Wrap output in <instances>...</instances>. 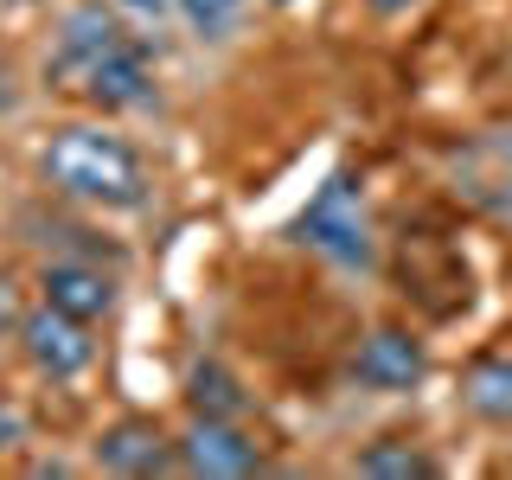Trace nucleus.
I'll use <instances>...</instances> for the list:
<instances>
[{"mask_svg":"<svg viewBox=\"0 0 512 480\" xmlns=\"http://www.w3.org/2000/svg\"><path fill=\"white\" fill-rule=\"evenodd\" d=\"M13 320V301H7V282H0V327H7Z\"/></svg>","mask_w":512,"mask_h":480,"instance_id":"17","label":"nucleus"},{"mask_svg":"<svg viewBox=\"0 0 512 480\" xmlns=\"http://www.w3.org/2000/svg\"><path fill=\"white\" fill-rule=\"evenodd\" d=\"M468 410L487 423H512V359H487L468 372Z\"/></svg>","mask_w":512,"mask_h":480,"instance_id":"11","label":"nucleus"},{"mask_svg":"<svg viewBox=\"0 0 512 480\" xmlns=\"http://www.w3.org/2000/svg\"><path fill=\"white\" fill-rule=\"evenodd\" d=\"M45 173H52L58 192L90 205H109V212H128V205L148 199V167L128 141L103 135V128H58L52 148H45Z\"/></svg>","mask_w":512,"mask_h":480,"instance_id":"1","label":"nucleus"},{"mask_svg":"<svg viewBox=\"0 0 512 480\" xmlns=\"http://www.w3.org/2000/svg\"><path fill=\"white\" fill-rule=\"evenodd\" d=\"M13 442H20V416H13V410H0V455H7Z\"/></svg>","mask_w":512,"mask_h":480,"instance_id":"15","label":"nucleus"},{"mask_svg":"<svg viewBox=\"0 0 512 480\" xmlns=\"http://www.w3.org/2000/svg\"><path fill=\"white\" fill-rule=\"evenodd\" d=\"M180 461L192 474H212V480H237V474H256L263 468V448H256L231 416H199L192 436L180 442Z\"/></svg>","mask_w":512,"mask_h":480,"instance_id":"4","label":"nucleus"},{"mask_svg":"<svg viewBox=\"0 0 512 480\" xmlns=\"http://www.w3.org/2000/svg\"><path fill=\"white\" fill-rule=\"evenodd\" d=\"M45 301L77 320H96L109 314V301H116V288H109L103 269H84V263H52L45 269Z\"/></svg>","mask_w":512,"mask_h":480,"instance_id":"10","label":"nucleus"},{"mask_svg":"<svg viewBox=\"0 0 512 480\" xmlns=\"http://www.w3.org/2000/svg\"><path fill=\"white\" fill-rule=\"evenodd\" d=\"M128 39V32H116V20H109L103 7H77L71 20H64V45H58V77H71V84H84V71L103 52H116V45Z\"/></svg>","mask_w":512,"mask_h":480,"instance_id":"8","label":"nucleus"},{"mask_svg":"<svg viewBox=\"0 0 512 480\" xmlns=\"http://www.w3.org/2000/svg\"><path fill=\"white\" fill-rule=\"evenodd\" d=\"M77 90H84L96 109H135V103L154 96V64H148V52H141L135 39H122L116 52H103L90 64Z\"/></svg>","mask_w":512,"mask_h":480,"instance_id":"5","label":"nucleus"},{"mask_svg":"<svg viewBox=\"0 0 512 480\" xmlns=\"http://www.w3.org/2000/svg\"><path fill=\"white\" fill-rule=\"evenodd\" d=\"M359 474H372V480H423V474H436V461H429L423 448H410V442H378V448L359 455Z\"/></svg>","mask_w":512,"mask_h":480,"instance_id":"12","label":"nucleus"},{"mask_svg":"<svg viewBox=\"0 0 512 480\" xmlns=\"http://www.w3.org/2000/svg\"><path fill=\"white\" fill-rule=\"evenodd\" d=\"M378 13H404V7H416V0H372Z\"/></svg>","mask_w":512,"mask_h":480,"instance_id":"16","label":"nucleus"},{"mask_svg":"<svg viewBox=\"0 0 512 480\" xmlns=\"http://www.w3.org/2000/svg\"><path fill=\"white\" fill-rule=\"evenodd\" d=\"M192 410L199 416H237L244 410V391H237V378L224 365H199L192 372Z\"/></svg>","mask_w":512,"mask_h":480,"instance_id":"13","label":"nucleus"},{"mask_svg":"<svg viewBox=\"0 0 512 480\" xmlns=\"http://www.w3.org/2000/svg\"><path fill=\"white\" fill-rule=\"evenodd\" d=\"M455 180L474 205L487 212H512V135H487L455 160Z\"/></svg>","mask_w":512,"mask_h":480,"instance_id":"6","label":"nucleus"},{"mask_svg":"<svg viewBox=\"0 0 512 480\" xmlns=\"http://www.w3.org/2000/svg\"><path fill=\"white\" fill-rule=\"evenodd\" d=\"M20 340H26V359L39 365L45 378H77L84 365L96 359V340H90V320H77V314H64L45 301L39 314H26L20 320Z\"/></svg>","mask_w":512,"mask_h":480,"instance_id":"3","label":"nucleus"},{"mask_svg":"<svg viewBox=\"0 0 512 480\" xmlns=\"http://www.w3.org/2000/svg\"><path fill=\"white\" fill-rule=\"evenodd\" d=\"M96 461H103L109 474H160L173 461V448L154 423H116V429L96 436Z\"/></svg>","mask_w":512,"mask_h":480,"instance_id":"9","label":"nucleus"},{"mask_svg":"<svg viewBox=\"0 0 512 480\" xmlns=\"http://www.w3.org/2000/svg\"><path fill=\"white\" fill-rule=\"evenodd\" d=\"M295 237L320 256H333L340 269H365L372 263V231H365V192L352 173H333L314 192V205L295 218Z\"/></svg>","mask_w":512,"mask_h":480,"instance_id":"2","label":"nucleus"},{"mask_svg":"<svg viewBox=\"0 0 512 480\" xmlns=\"http://www.w3.org/2000/svg\"><path fill=\"white\" fill-rule=\"evenodd\" d=\"M352 372L372 384V391H410V384L423 378V346H416L410 333H397V327H378L372 340L359 346Z\"/></svg>","mask_w":512,"mask_h":480,"instance_id":"7","label":"nucleus"},{"mask_svg":"<svg viewBox=\"0 0 512 480\" xmlns=\"http://www.w3.org/2000/svg\"><path fill=\"white\" fill-rule=\"evenodd\" d=\"M180 13L199 39H224L237 26V13H244V0H180Z\"/></svg>","mask_w":512,"mask_h":480,"instance_id":"14","label":"nucleus"}]
</instances>
